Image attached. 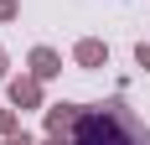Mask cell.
<instances>
[{"mask_svg": "<svg viewBox=\"0 0 150 145\" xmlns=\"http://www.w3.org/2000/svg\"><path fill=\"white\" fill-rule=\"evenodd\" d=\"M67 145H150V130L135 119L124 99H104V104H78Z\"/></svg>", "mask_w": 150, "mask_h": 145, "instance_id": "obj_1", "label": "cell"}, {"mask_svg": "<svg viewBox=\"0 0 150 145\" xmlns=\"http://www.w3.org/2000/svg\"><path fill=\"white\" fill-rule=\"evenodd\" d=\"M5 93H11V104H16V109H42V78H36V72L11 78V83H5Z\"/></svg>", "mask_w": 150, "mask_h": 145, "instance_id": "obj_2", "label": "cell"}, {"mask_svg": "<svg viewBox=\"0 0 150 145\" xmlns=\"http://www.w3.org/2000/svg\"><path fill=\"white\" fill-rule=\"evenodd\" d=\"M73 62H78V68H109V42H98V36H83V42H78L73 47Z\"/></svg>", "mask_w": 150, "mask_h": 145, "instance_id": "obj_3", "label": "cell"}, {"mask_svg": "<svg viewBox=\"0 0 150 145\" xmlns=\"http://www.w3.org/2000/svg\"><path fill=\"white\" fill-rule=\"evenodd\" d=\"M31 72H36L42 83H52V78L62 72V57L52 52V47H31Z\"/></svg>", "mask_w": 150, "mask_h": 145, "instance_id": "obj_4", "label": "cell"}, {"mask_svg": "<svg viewBox=\"0 0 150 145\" xmlns=\"http://www.w3.org/2000/svg\"><path fill=\"white\" fill-rule=\"evenodd\" d=\"M73 119H78V104H52V109H47V135H62V140H67Z\"/></svg>", "mask_w": 150, "mask_h": 145, "instance_id": "obj_5", "label": "cell"}, {"mask_svg": "<svg viewBox=\"0 0 150 145\" xmlns=\"http://www.w3.org/2000/svg\"><path fill=\"white\" fill-rule=\"evenodd\" d=\"M16 130H21V114H16V104H11V109H0V140L16 135Z\"/></svg>", "mask_w": 150, "mask_h": 145, "instance_id": "obj_6", "label": "cell"}, {"mask_svg": "<svg viewBox=\"0 0 150 145\" xmlns=\"http://www.w3.org/2000/svg\"><path fill=\"white\" fill-rule=\"evenodd\" d=\"M21 16V0H0V21H16Z\"/></svg>", "mask_w": 150, "mask_h": 145, "instance_id": "obj_7", "label": "cell"}, {"mask_svg": "<svg viewBox=\"0 0 150 145\" xmlns=\"http://www.w3.org/2000/svg\"><path fill=\"white\" fill-rule=\"evenodd\" d=\"M0 145H36V140H31L26 130H16V135H5V140H0Z\"/></svg>", "mask_w": 150, "mask_h": 145, "instance_id": "obj_8", "label": "cell"}, {"mask_svg": "<svg viewBox=\"0 0 150 145\" xmlns=\"http://www.w3.org/2000/svg\"><path fill=\"white\" fill-rule=\"evenodd\" d=\"M135 62H140V68L150 72V42H140V47H135Z\"/></svg>", "mask_w": 150, "mask_h": 145, "instance_id": "obj_9", "label": "cell"}, {"mask_svg": "<svg viewBox=\"0 0 150 145\" xmlns=\"http://www.w3.org/2000/svg\"><path fill=\"white\" fill-rule=\"evenodd\" d=\"M0 83H11V62H5V47H0Z\"/></svg>", "mask_w": 150, "mask_h": 145, "instance_id": "obj_10", "label": "cell"}, {"mask_svg": "<svg viewBox=\"0 0 150 145\" xmlns=\"http://www.w3.org/2000/svg\"><path fill=\"white\" fill-rule=\"evenodd\" d=\"M36 145H67V140H62V135H47V140H36Z\"/></svg>", "mask_w": 150, "mask_h": 145, "instance_id": "obj_11", "label": "cell"}]
</instances>
